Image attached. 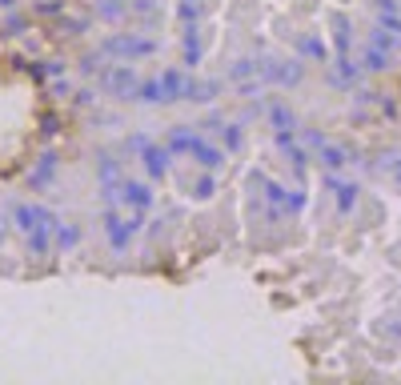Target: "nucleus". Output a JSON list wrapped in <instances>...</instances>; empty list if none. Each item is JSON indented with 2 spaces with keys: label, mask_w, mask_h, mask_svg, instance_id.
Wrapping results in <instances>:
<instances>
[{
  "label": "nucleus",
  "mask_w": 401,
  "mask_h": 385,
  "mask_svg": "<svg viewBox=\"0 0 401 385\" xmlns=\"http://www.w3.org/2000/svg\"><path fill=\"white\" fill-rule=\"evenodd\" d=\"M96 52L109 56V61H144V56H157L160 45L153 36H141V32H109L96 40Z\"/></svg>",
  "instance_id": "obj_1"
},
{
  "label": "nucleus",
  "mask_w": 401,
  "mask_h": 385,
  "mask_svg": "<svg viewBox=\"0 0 401 385\" xmlns=\"http://www.w3.org/2000/svg\"><path fill=\"white\" fill-rule=\"evenodd\" d=\"M257 77L273 84V89H297L305 80V61L301 56H261V68H257Z\"/></svg>",
  "instance_id": "obj_2"
},
{
  "label": "nucleus",
  "mask_w": 401,
  "mask_h": 385,
  "mask_svg": "<svg viewBox=\"0 0 401 385\" xmlns=\"http://www.w3.org/2000/svg\"><path fill=\"white\" fill-rule=\"evenodd\" d=\"M100 89L116 100H133L137 93V84H141V73H137V61H109L105 64V73H100Z\"/></svg>",
  "instance_id": "obj_3"
},
{
  "label": "nucleus",
  "mask_w": 401,
  "mask_h": 385,
  "mask_svg": "<svg viewBox=\"0 0 401 385\" xmlns=\"http://www.w3.org/2000/svg\"><path fill=\"white\" fill-rule=\"evenodd\" d=\"M100 233H105V241H109V249L116 257L128 253V245H133V225H128V213L121 205H105L100 209Z\"/></svg>",
  "instance_id": "obj_4"
},
{
  "label": "nucleus",
  "mask_w": 401,
  "mask_h": 385,
  "mask_svg": "<svg viewBox=\"0 0 401 385\" xmlns=\"http://www.w3.org/2000/svg\"><path fill=\"white\" fill-rule=\"evenodd\" d=\"M273 144H277V153L289 160L293 181H297V185H305V173H309V149L301 144L297 128H273Z\"/></svg>",
  "instance_id": "obj_5"
},
{
  "label": "nucleus",
  "mask_w": 401,
  "mask_h": 385,
  "mask_svg": "<svg viewBox=\"0 0 401 385\" xmlns=\"http://www.w3.org/2000/svg\"><path fill=\"white\" fill-rule=\"evenodd\" d=\"M361 80H365V68L357 56H333L329 68H325V84L337 89V93H353V89H361Z\"/></svg>",
  "instance_id": "obj_6"
},
{
  "label": "nucleus",
  "mask_w": 401,
  "mask_h": 385,
  "mask_svg": "<svg viewBox=\"0 0 401 385\" xmlns=\"http://www.w3.org/2000/svg\"><path fill=\"white\" fill-rule=\"evenodd\" d=\"M121 209L128 213H149L153 201H157V192H153V181H137V176H121Z\"/></svg>",
  "instance_id": "obj_7"
},
{
  "label": "nucleus",
  "mask_w": 401,
  "mask_h": 385,
  "mask_svg": "<svg viewBox=\"0 0 401 385\" xmlns=\"http://www.w3.org/2000/svg\"><path fill=\"white\" fill-rule=\"evenodd\" d=\"M321 185L337 197V213H341V217H349L353 209H357V201H361V185H357V181H341L337 173H325V169H321Z\"/></svg>",
  "instance_id": "obj_8"
},
{
  "label": "nucleus",
  "mask_w": 401,
  "mask_h": 385,
  "mask_svg": "<svg viewBox=\"0 0 401 385\" xmlns=\"http://www.w3.org/2000/svg\"><path fill=\"white\" fill-rule=\"evenodd\" d=\"M141 165H144V173H149V181H153V185H160V181L169 176V169H173V149H169V144L149 141L141 149Z\"/></svg>",
  "instance_id": "obj_9"
},
{
  "label": "nucleus",
  "mask_w": 401,
  "mask_h": 385,
  "mask_svg": "<svg viewBox=\"0 0 401 385\" xmlns=\"http://www.w3.org/2000/svg\"><path fill=\"white\" fill-rule=\"evenodd\" d=\"M56 173H61V157H56V149H45L40 157L32 160L29 169V189L32 192H45L52 181H56Z\"/></svg>",
  "instance_id": "obj_10"
},
{
  "label": "nucleus",
  "mask_w": 401,
  "mask_h": 385,
  "mask_svg": "<svg viewBox=\"0 0 401 385\" xmlns=\"http://www.w3.org/2000/svg\"><path fill=\"white\" fill-rule=\"evenodd\" d=\"M317 157V165L325 169V173H341L345 165H353V157H357V149H349V144H337V141H325L313 153Z\"/></svg>",
  "instance_id": "obj_11"
},
{
  "label": "nucleus",
  "mask_w": 401,
  "mask_h": 385,
  "mask_svg": "<svg viewBox=\"0 0 401 385\" xmlns=\"http://www.w3.org/2000/svg\"><path fill=\"white\" fill-rule=\"evenodd\" d=\"M297 56H301V61H313V64H329L333 61V48H329V40H325L321 32H301V36H297Z\"/></svg>",
  "instance_id": "obj_12"
},
{
  "label": "nucleus",
  "mask_w": 401,
  "mask_h": 385,
  "mask_svg": "<svg viewBox=\"0 0 401 385\" xmlns=\"http://www.w3.org/2000/svg\"><path fill=\"white\" fill-rule=\"evenodd\" d=\"M201 61H205V48H201V24H185V29H181V64H185V73H192Z\"/></svg>",
  "instance_id": "obj_13"
},
{
  "label": "nucleus",
  "mask_w": 401,
  "mask_h": 385,
  "mask_svg": "<svg viewBox=\"0 0 401 385\" xmlns=\"http://www.w3.org/2000/svg\"><path fill=\"white\" fill-rule=\"evenodd\" d=\"M121 176H125V165L116 160V153L96 149V185H100V189H116V185H121Z\"/></svg>",
  "instance_id": "obj_14"
},
{
  "label": "nucleus",
  "mask_w": 401,
  "mask_h": 385,
  "mask_svg": "<svg viewBox=\"0 0 401 385\" xmlns=\"http://www.w3.org/2000/svg\"><path fill=\"white\" fill-rule=\"evenodd\" d=\"M333 29V56H353V20L345 13H329Z\"/></svg>",
  "instance_id": "obj_15"
},
{
  "label": "nucleus",
  "mask_w": 401,
  "mask_h": 385,
  "mask_svg": "<svg viewBox=\"0 0 401 385\" xmlns=\"http://www.w3.org/2000/svg\"><path fill=\"white\" fill-rule=\"evenodd\" d=\"M192 165H197V169H209V173H217V169H225V160H229V153H225V149H217V144H209L205 137H201V141L192 144Z\"/></svg>",
  "instance_id": "obj_16"
},
{
  "label": "nucleus",
  "mask_w": 401,
  "mask_h": 385,
  "mask_svg": "<svg viewBox=\"0 0 401 385\" xmlns=\"http://www.w3.org/2000/svg\"><path fill=\"white\" fill-rule=\"evenodd\" d=\"M201 141V133H197V125H173L169 133H165V144L173 149V157H189L192 144Z\"/></svg>",
  "instance_id": "obj_17"
},
{
  "label": "nucleus",
  "mask_w": 401,
  "mask_h": 385,
  "mask_svg": "<svg viewBox=\"0 0 401 385\" xmlns=\"http://www.w3.org/2000/svg\"><path fill=\"white\" fill-rule=\"evenodd\" d=\"M357 61H361V68H365V73L381 77V73H389V68H393V52H385V48H377V45H365Z\"/></svg>",
  "instance_id": "obj_18"
},
{
  "label": "nucleus",
  "mask_w": 401,
  "mask_h": 385,
  "mask_svg": "<svg viewBox=\"0 0 401 385\" xmlns=\"http://www.w3.org/2000/svg\"><path fill=\"white\" fill-rule=\"evenodd\" d=\"M217 197V173H209V169H201V173L189 181V201H197V205H205V201H213Z\"/></svg>",
  "instance_id": "obj_19"
},
{
  "label": "nucleus",
  "mask_w": 401,
  "mask_h": 385,
  "mask_svg": "<svg viewBox=\"0 0 401 385\" xmlns=\"http://www.w3.org/2000/svg\"><path fill=\"white\" fill-rule=\"evenodd\" d=\"M77 245H80V225L77 221H56V225H52V249L73 253Z\"/></svg>",
  "instance_id": "obj_20"
},
{
  "label": "nucleus",
  "mask_w": 401,
  "mask_h": 385,
  "mask_svg": "<svg viewBox=\"0 0 401 385\" xmlns=\"http://www.w3.org/2000/svg\"><path fill=\"white\" fill-rule=\"evenodd\" d=\"M157 80H160V105H176L181 100V84H185V68H165Z\"/></svg>",
  "instance_id": "obj_21"
},
{
  "label": "nucleus",
  "mask_w": 401,
  "mask_h": 385,
  "mask_svg": "<svg viewBox=\"0 0 401 385\" xmlns=\"http://www.w3.org/2000/svg\"><path fill=\"white\" fill-rule=\"evenodd\" d=\"M48 253H52V225L40 221L29 233V257H36V261H40V257H48Z\"/></svg>",
  "instance_id": "obj_22"
},
{
  "label": "nucleus",
  "mask_w": 401,
  "mask_h": 385,
  "mask_svg": "<svg viewBox=\"0 0 401 385\" xmlns=\"http://www.w3.org/2000/svg\"><path fill=\"white\" fill-rule=\"evenodd\" d=\"M217 137H221V149L229 153V157L245 149V125H241V121H233V125H225L221 121V125H217Z\"/></svg>",
  "instance_id": "obj_23"
},
{
  "label": "nucleus",
  "mask_w": 401,
  "mask_h": 385,
  "mask_svg": "<svg viewBox=\"0 0 401 385\" xmlns=\"http://www.w3.org/2000/svg\"><path fill=\"white\" fill-rule=\"evenodd\" d=\"M265 121H269L273 128H301V125H297V112L289 109L285 100H269V112H265Z\"/></svg>",
  "instance_id": "obj_24"
},
{
  "label": "nucleus",
  "mask_w": 401,
  "mask_h": 385,
  "mask_svg": "<svg viewBox=\"0 0 401 385\" xmlns=\"http://www.w3.org/2000/svg\"><path fill=\"white\" fill-rule=\"evenodd\" d=\"M93 16H96V20H109V24H116V20H125V16H128V0H96V4H93Z\"/></svg>",
  "instance_id": "obj_25"
},
{
  "label": "nucleus",
  "mask_w": 401,
  "mask_h": 385,
  "mask_svg": "<svg viewBox=\"0 0 401 385\" xmlns=\"http://www.w3.org/2000/svg\"><path fill=\"white\" fill-rule=\"evenodd\" d=\"M209 13V0H176V20L181 24H201Z\"/></svg>",
  "instance_id": "obj_26"
},
{
  "label": "nucleus",
  "mask_w": 401,
  "mask_h": 385,
  "mask_svg": "<svg viewBox=\"0 0 401 385\" xmlns=\"http://www.w3.org/2000/svg\"><path fill=\"white\" fill-rule=\"evenodd\" d=\"M84 32H89V16H68V13L56 16V36L77 40V36H84Z\"/></svg>",
  "instance_id": "obj_27"
},
{
  "label": "nucleus",
  "mask_w": 401,
  "mask_h": 385,
  "mask_svg": "<svg viewBox=\"0 0 401 385\" xmlns=\"http://www.w3.org/2000/svg\"><path fill=\"white\" fill-rule=\"evenodd\" d=\"M257 68H261V56H237V61L225 68V77L229 80H249V77H257Z\"/></svg>",
  "instance_id": "obj_28"
},
{
  "label": "nucleus",
  "mask_w": 401,
  "mask_h": 385,
  "mask_svg": "<svg viewBox=\"0 0 401 385\" xmlns=\"http://www.w3.org/2000/svg\"><path fill=\"white\" fill-rule=\"evenodd\" d=\"M105 64H109V56H100V52L93 48V52H84V56H80L77 73H80L84 80H89V77H100V73H105Z\"/></svg>",
  "instance_id": "obj_29"
},
{
  "label": "nucleus",
  "mask_w": 401,
  "mask_h": 385,
  "mask_svg": "<svg viewBox=\"0 0 401 385\" xmlns=\"http://www.w3.org/2000/svg\"><path fill=\"white\" fill-rule=\"evenodd\" d=\"M265 112H269V96H265V93H261V96H249V105H245V112H241L237 121H241V125H253V121H261Z\"/></svg>",
  "instance_id": "obj_30"
},
{
  "label": "nucleus",
  "mask_w": 401,
  "mask_h": 385,
  "mask_svg": "<svg viewBox=\"0 0 401 385\" xmlns=\"http://www.w3.org/2000/svg\"><path fill=\"white\" fill-rule=\"evenodd\" d=\"M133 100L137 105H160V80L157 77H149L137 84V93H133Z\"/></svg>",
  "instance_id": "obj_31"
},
{
  "label": "nucleus",
  "mask_w": 401,
  "mask_h": 385,
  "mask_svg": "<svg viewBox=\"0 0 401 385\" xmlns=\"http://www.w3.org/2000/svg\"><path fill=\"white\" fill-rule=\"evenodd\" d=\"M369 45L385 48V52H398V48H401V36H398V32H389V29H381V24H373V32H369Z\"/></svg>",
  "instance_id": "obj_32"
},
{
  "label": "nucleus",
  "mask_w": 401,
  "mask_h": 385,
  "mask_svg": "<svg viewBox=\"0 0 401 385\" xmlns=\"http://www.w3.org/2000/svg\"><path fill=\"white\" fill-rule=\"evenodd\" d=\"M61 13H68L64 0H32V16H40V20H56Z\"/></svg>",
  "instance_id": "obj_33"
},
{
  "label": "nucleus",
  "mask_w": 401,
  "mask_h": 385,
  "mask_svg": "<svg viewBox=\"0 0 401 385\" xmlns=\"http://www.w3.org/2000/svg\"><path fill=\"white\" fill-rule=\"evenodd\" d=\"M305 205H309V192H305V185H293V189H289V197H285V213H289V217H301Z\"/></svg>",
  "instance_id": "obj_34"
},
{
  "label": "nucleus",
  "mask_w": 401,
  "mask_h": 385,
  "mask_svg": "<svg viewBox=\"0 0 401 385\" xmlns=\"http://www.w3.org/2000/svg\"><path fill=\"white\" fill-rule=\"evenodd\" d=\"M149 141H153V137H149L144 128H137V133H128L125 141H121V153H125V157H141V149H144Z\"/></svg>",
  "instance_id": "obj_35"
},
{
  "label": "nucleus",
  "mask_w": 401,
  "mask_h": 385,
  "mask_svg": "<svg viewBox=\"0 0 401 385\" xmlns=\"http://www.w3.org/2000/svg\"><path fill=\"white\" fill-rule=\"evenodd\" d=\"M61 137V116L48 109V112H40V141H56Z\"/></svg>",
  "instance_id": "obj_36"
},
{
  "label": "nucleus",
  "mask_w": 401,
  "mask_h": 385,
  "mask_svg": "<svg viewBox=\"0 0 401 385\" xmlns=\"http://www.w3.org/2000/svg\"><path fill=\"white\" fill-rule=\"evenodd\" d=\"M233 93H237V96H245V100H249V96H261V93H265V80H261V77L233 80Z\"/></svg>",
  "instance_id": "obj_37"
},
{
  "label": "nucleus",
  "mask_w": 401,
  "mask_h": 385,
  "mask_svg": "<svg viewBox=\"0 0 401 385\" xmlns=\"http://www.w3.org/2000/svg\"><path fill=\"white\" fill-rule=\"evenodd\" d=\"M24 29H29V20H24V16L13 8V13L4 16V24H0V36H20Z\"/></svg>",
  "instance_id": "obj_38"
},
{
  "label": "nucleus",
  "mask_w": 401,
  "mask_h": 385,
  "mask_svg": "<svg viewBox=\"0 0 401 385\" xmlns=\"http://www.w3.org/2000/svg\"><path fill=\"white\" fill-rule=\"evenodd\" d=\"M297 137H301V144H305V149H309V153H317L321 144L329 141V137H325L321 128H297Z\"/></svg>",
  "instance_id": "obj_39"
},
{
  "label": "nucleus",
  "mask_w": 401,
  "mask_h": 385,
  "mask_svg": "<svg viewBox=\"0 0 401 385\" xmlns=\"http://www.w3.org/2000/svg\"><path fill=\"white\" fill-rule=\"evenodd\" d=\"M48 96H56V100H68V96H73V80H68V73L48 80Z\"/></svg>",
  "instance_id": "obj_40"
},
{
  "label": "nucleus",
  "mask_w": 401,
  "mask_h": 385,
  "mask_svg": "<svg viewBox=\"0 0 401 385\" xmlns=\"http://www.w3.org/2000/svg\"><path fill=\"white\" fill-rule=\"evenodd\" d=\"M373 105H377V112H381V116H389V121H398V116H401L398 100H393L389 93H377V96H373Z\"/></svg>",
  "instance_id": "obj_41"
},
{
  "label": "nucleus",
  "mask_w": 401,
  "mask_h": 385,
  "mask_svg": "<svg viewBox=\"0 0 401 385\" xmlns=\"http://www.w3.org/2000/svg\"><path fill=\"white\" fill-rule=\"evenodd\" d=\"M68 100H73L77 109H93V105H96V89H89V84H84V89H73Z\"/></svg>",
  "instance_id": "obj_42"
},
{
  "label": "nucleus",
  "mask_w": 401,
  "mask_h": 385,
  "mask_svg": "<svg viewBox=\"0 0 401 385\" xmlns=\"http://www.w3.org/2000/svg\"><path fill=\"white\" fill-rule=\"evenodd\" d=\"M24 73H29V80L32 84H48V64L45 61H24Z\"/></svg>",
  "instance_id": "obj_43"
},
{
  "label": "nucleus",
  "mask_w": 401,
  "mask_h": 385,
  "mask_svg": "<svg viewBox=\"0 0 401 385\" xmlns=\"http://www.w3.org/2000/svg\"><path fill=\"white\" fill-rule=\"evenodd\" d=\"M160 8V0H128V16H153Z\"/></svg>",
  "instance_id": "obj_44"
},
{
  "label": "nucleus",
  "mask_w": 401,
  "mask_h": 385,
  "mask_svg": "<svg viewBox=\"0 0 401 385\" xmlns=\"http://www.w3.org/2000/svg\"><path fill=\"white\" fill-rule=\"evenodd\" d=\"M377 24H381V29H389V32H398V36H401V13H377Z\"/></svg>",
  "instance_id": "obj_45"
},
{
  "label": "nucleus",
  "mask_w": 401,
  "mask_h": 385,
  "mask_svg": "<svg viewBox=\"0 0 401 385\" xmlns=\"http://www.w3.org/2000/svg\"><path fill=\"white\" fill-rule=\"evenodd\" d=\"M48 80H52V77H64V73H68V61H61V56H48Z\"/></svg>",
  "instance_id": "obj_46"
},
{
  "label": "nucleus",
  "mask_w": 401,
  "mask_h": 385,
  "mask_svg": "<svg viewBox=\"0 0 401 385\" xmlns=\"http://www.w3.org/2000/svg\"><path fill=\"white\" fill-rule=\"evenodd\" d=\"M377 13H401V0H373Z\"/></svg>",
  "instance_id": "obj_47"
},
{
  "label": "nucleus",
  "mask_w": 401,
  "mask_h": 385,
  "mask_svg": "<svg viewBox=\"0 0 401 385\" xmlns=\"http://www.w3.org/2000/svg\"><path fill=\"white\" fill-rule=\"evenodd\" d=\"M8 225H13L8 217H0V241H4V233H8Z\"/></svg>",
  "instance_id": "obj_48"
},
{
  "label": "nucleus",
  "mask_w": 401,
  "mask_h": 385,
  "mask_svg": "<svg viewBox=\"0 0 401 385\" xmlns=\"http://www.w3.org/2000/svg\"><path fill=\"white\" fill-rule=\"evenodd\" d=\"M0 8H4V13H13V8H16V0H0Z\"/></svg>",
  "instance_id": "obj_49"
}]
</instances>
